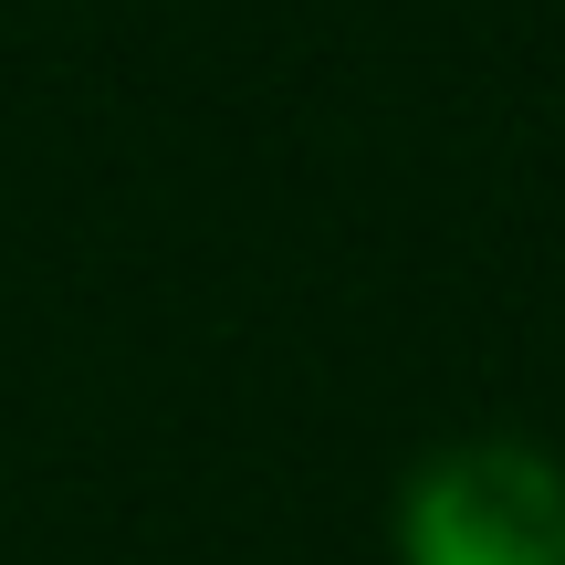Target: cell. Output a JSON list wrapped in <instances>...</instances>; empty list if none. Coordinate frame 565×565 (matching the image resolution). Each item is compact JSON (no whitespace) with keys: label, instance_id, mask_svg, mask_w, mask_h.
<instances>
[{"label":"cell","instance_id":"cell-1","mask_svg":"<svg viewBox=\"0 0 565 565\" xmlns=\"http://www.w3.org/2000/svg\"><path fill=\"white\" fill-rule=\"evenodd\" d=\"M398 565H565V471L534 440H450L398 492Z\"/></svg>","mask_w":565,"mask_h":565}]
</instances>
